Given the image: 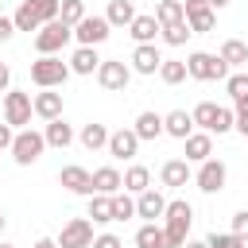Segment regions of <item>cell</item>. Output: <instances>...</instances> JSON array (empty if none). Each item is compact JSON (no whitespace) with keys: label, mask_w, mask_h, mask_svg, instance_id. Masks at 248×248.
<instances>
[{"label":"cell","mask_w":248,"mask_h":248,"mask_svg":"<svg viewBox=\"0 0 248 248\" xmlns=\"http://www.w3.org/2000/svg\"><path fill=\"white\" fill-rule=\"evenodd\" d=\"M190 221H194L190 202H182V198L167 202V209H163V236H167V248H182V244H186Z\"/></svg>","instance_id":"6da1fadb"},{"label":"cell","mask_w":248,"mask_h":248,"mask_svg":"<svg viewBox=\"0 0 248 248\" xmlns=\"http://www.w3.org/2000/svg\"><path fill=\"white\" fill-rule=\"evenodd\" d=\"M186 78H194V81H225L229 78V66L217 54H209V50H194L186 58Z\"/></svg>","instance_id":"7a4b0ae2"},{"label":"cell","mask_w":248,"mask_h":248,"mask_svg":"<svg viewBox=\"0 0 248 248\" xmlns=\"http://www.w3.org/2000/svg\"><path fill=\"white\" fill-rule=\"evenodd\" d=\"M66 78H70V66H66L58 54H46V58L31 62V81H35L39 89H58Z\"/></svg>","instance_id":"3957f363"},{"label":"cell","mask_w":248,"mask_h":248,"mask_svg":"<svg viewBox=\"0 0 248 248\" xmlns=\"http://www.w3.org/2000/svg\"><path fill=\"white\" fill-rule=\"evenodd\" d=\"M70 39H74V27H66L62 19H54V23H43L35 31V50H39V58H46V54H58Z\"/></svg>","instance_id":"277c9868"},{"label":"cell","mask_w":248,"mask_h":248,"mask_svg":"<svg viewBox=\"0 0 248 248\" xmlns=\"http://www.w3.org/2000/svg\"><path fill=\"white\" fill-rule=\"evenodd\" d=\"M12 159L19 163V167H31L43 151H46V140H43V132H35V128H23V132H16V140H12Z\"/></svg>","instance_id":"5b68a950"},{"label":"cell","mask_w":248,"mask_h":248,"mask_svg":"<svg viewBox=\"0 0 248 248\" xmlns=\"http://www.w3.org/2000/svg\"><path fill=\"white\" fill-rule=\"evenodd\" d=\"M31 93H19V89H8L4 93V124L12 128H27L31 124Z\"/></svg>","instance_id":"8992f818"},{"label":"cell","mask_w":248,"mask_h":248,"mask_svg":"<svg viewBox=\"0 0 248 248\" xmlns=\"http://www.w3.org/2000/svg\"><path fill=\"white\" fill-rule=\"evenodd\" d=\"M54 244H58V248H89V244H93V221H89V217L66 221Z\"/></svg>","instance_id":"52a82bcc"},{"label":"cell","mask_w":248,"mask_h":248,"mask_svg":"<svg viewBox=\"0 0 248 248\" xmlns=\"http://www.w3.org/2000/svg\"><path fill=\"white\" fill-rule=\"evenodd\" d=\"M97 81H101V89L120 93V89H128V81H132V70H128L124 62H116V58H101V66H97Z\"/></svg>","instance_id":"ba28073f"},{"label":"cell","mask_w":248,"mask_h":248,"mask_svg":"<svg viewBox=\"0 0 248 248\" xmlns=\"http://www.w3.org/2000/svg\"><path fill=\"white\" fill-rule=\"evenodd\" d=\"M225 178H229V170H225L221 159H205V163H198L194 182H198L202 194H221V190H225Z\"/></svg>","instance_id":"9c48e42d"},{"label":"cell","mask_w":248,"mask_h":248,"mask_svg":"<svg viewBox=\"0 0 248 248\" xmlns=\"http://www.w3.org/2000/svg\"><path fill=\"white\" fill-rule=\"evenodd\" d=\"M108 35H112V27H108L105 16H85V19L74 27V39H78L81 46H97V43H105Z\"/></svg>","instance_id":"30bf717a"},{"label":"cell","mask_w":248,"mask_h":248,"mask_svg":"<svg viewBox=\"0 0 248 248\" xmlns=\"http://www.w3.org/2000/svg\"><path fill=\"white\" fill-rule=\"evenodd\" d=\"M182 12H186V23H190L194 35H205V31H213V23H217V16H213V8H209L205 0H182Z\"/></svg>","instance_id":"8fae6325"},{"label":"cell","mask_w":248,"mask_h":248,"mask_svg":"<svg viewBox=\"0 0 248 248\" xmlns=\"http://www.w3.org/2000/svg\"><path fill=\"white\" fill-rule=\"evenodd\" d=\"M136 151H140V136H136L132 128L108 132V155H112V159H136Z\"/></svg>","instance_id":"7c38bea8"},{"label":"cell","mask_w":248,"mask_h":248,"mask_svg":"<svg viewBox=\"0 0 248 248\" xmlns=\"http://www.w3.org/2000/svg\"><path fill=\"white\" fill-rule=\"evenodd\" d=\"M58 182H62L70 194H85V198H93V174H89L85 167H62V170H58Z\"/></svg>","instance_id":"4fadbf2b"},{"label":"cell","mask_w":248,"mask_h":248,"mask_svg":"<svg viewBox=\"0 0 248 248\" xmlns=\"http://www.w3.org/2000/svg\"><path fill=\"white\" fill-rule=\"evenodd\" d=\"M31 108H35V116H43V120L50 124V120L62 116V93H58V89H43V93L31 97Z\"/></svg>","instance_id":"5bb4252c"},{"label":"cell","mask_w":248,"mask_h":248,"mask_svg":"<svg viewBox=\"0 0 248 248\" xmlns=\"http://www.w3.org/2000/svg\"><path fill=\"white\" fill-rule=\"evenodd\" d=\"M159 66H163V54H159L155 43H143V46L132 50V70L136 74H159Z\"/></svg>","instance_id":"9a60e30c"},{"label":"cell","mask_w":248,"mask_h":248,"mask_svg":"<svg viewBox=\"0 0 248 248\" xmlns=\"http://www.w3.org/2000/svg\"><path fill=\"white\" fill-rule=\"evenodd\" d=\"M182 143H186V163H205L213 155V136L209 132H190Z\"/></svg>","instance_id":"2e32d148"},{"label":"cell","mask_w":248,"mask_h":248,"mask_svg":"<svg viewBox=\"0 0 248 248\" xmlns=\"http://www.w3.org/2000/svg\"><path fill=\"white\" fill-rule=\"evenodd\" d=\"M163 209H167V198H163L159 190H143V194H136V217L159 221V217H163Z\"/></svg>","instance_id":"e0dca14e"},{"label":"cell","mask_w":248,"mask_h":248,"mask_svg":"<svg viewBox=\"0 0 248 248\" xmlns=\"http://www.w3.org/2000/svg\"><path fill=\"white\" fill-rule=\"evenodd\" d=\"M159 178H163V186L178 190V186H186V182H190V163H186V159H167V163H163V170H159Z\"/></svg>","instance_id":"ac0fdd59"},{"label":"cell","mask_w":248,"mask_h":248,"mask_svg":"<svg viewBox=\"0 0 248 248\" xmlns=\"http://www.w3.org/2000/svg\"><path fill=\"white\" fill-rule=\"evenodd\" d=\"M120 186H124V178H120V170L116 167H97L93 170V194H120Z\"/></svg>","instance_id":"d6986e66"},{"label":"cell","mask_w":248,"mask_h":248,"mask_svg":"<svg viewBox=\"0 0 248 248\" xmlns=\"http://www.w3.org/2000/svg\"><path fill=\"white\" fill-rule=\"evenodd\" d=\"M163 132H167V136H174V140H186V136L194 132V120H190V112H186V108H174V112H167V116H163Z\"/></svg>","instance_id":"ffe728a7"},{"label":"cell","mask_w":248,"mask_h":248,"mask_svg":"<svg viewBox=\"0 0 248 248\" xmlns=\"http://www.w3.org/2000/svg\"><path fill=\"white\" fill-rule=\"evenodd\" d=\"M132 132L140 136V143H143V140H159V136H163V116H159V112H140L136 124H132Z\"/></svg>","instance_id":"44dd1931"},{"label":"cell","mask_w":248,"mask_h":248,"mask_svg":"<svg viewBox=\"0 0 248 248\" xmlns=\"http://www.w3.org/2000/svg\"><path fill=\"white\" fill-rule=\"evenodd\" d=\"M128 31H132L136 46H143V43H155V35H159V23H155V16H136V19L128 23Z\"/></svg>","instance_id":"7402d4cb"},{"label":"cell","mask_w":248,"mask_h":248,"mask_svg":"<svg viewBox=\"0 0 248 248\" xmlns=\"http://www.w3.org/2000/svg\"><path fill=\"white\" fill-rule=\"evenodd\" d=\"M43 140H46V147H70V143H74V128L58 116V120H50V124H46Z\"/></svg>","instance_id":"603a6c76"},{"label":"cell","mask_w":248,"mask_h":248,"mask_svg":"<svg viewBox=\"0 0 248 248\" xmlns=\"http://www.w3.org/2000/svg\"><path fill=\"white\" fill-rule=\"evenodd\" d=\"M182 19H186V12H182L178 0H159V8H155V23H159V31H163V27H174V23H182Z\"/></svg>","instance_id":"cb8c5ba5"},{"label":"cell","mask_w":248,"mask_h":248,"mask_svg":"<svg viewBox=\"0 0 248 248\" xmlns=\"http://www.w3.org/2000/svg\"><path fill=\"white\" fill-rule=\"evenodd\" d=\"M217 58H221L225 66H244V62H248V43H244V39H225Z\"/></svg>","instance_id":"d4e9b609"},{"label":"cell","mask_w":248,"mask_h":248,"mask_svg":"<svg viewBox=\"0 0 248 248\" xmlns=\"http://www.w3.org/2000/svg\"><path fill=\"white\" fill-rule=\"evenodd\" d=\"M66 66H70V74H93V70L101 66V58H97V50H93V46H78V50H74V58H70Z\"/></svg>","instance_id":"484cf974"},{"label":"cell","mask_w":248,"mask_h":248,"mask_svg":"<svg viewBox=\"0 0 248 248\" xmlns=\"http://www.w3.org/2000/svg\"><path fill=\"white\" fill-rule=\"evenodd\" d=\"M120 178H124V190H128V194H143V190H151V170H147V167H140V163H136V167H128Z\"/></svg>","instance_id":"4316f807"},{"label":"cell","mask_w":248,"mask_h":248,"mask_svg":"<svg viewBox=\"0 0 248 248\" xmlns=\"http://www.w3.org/2000/svg\"><path fill=\"white\" fill-rule=\"evenodd\" d=\"M136 248H167V236H163V225L147 221L136 229Z\"/></svg>","instance_id":"83f0119b"},{"label":"cell","mask_w":248,"mask_h":248,"mask_svg":"<svg viewBox=\"0 0 248 248\" xmlns=\"http://www.w3.org/2000/svg\"><path fill=\"white\" fill-rule=\"evenodd\" d=\"M105 19H108V27H128V23L136 19L132 0H112V4H108V12H105Z\"/></svg>","instance_id":"f1b7e54d"},{"label":"cell","mask_w":248,"mask_h":248,"mask_svg":"<svg viewBox=\"0 0 248 248\" xmlns=\"http://www.w3.org/2000/svg\"><path fill=\"white\" fill-rule=\"evenodd\" d=\"M217 108H221V105H213V101H202V105L190 112V120H194L202 132H209V136H213V124H217Z\"/></svg>","instance_id":"f546056e"},{"label":"cell","mask_w":248,"mask_h":248,"mask_svg":"<svg viewBox=\"0 0 248 248\" xmlns=\"http://www.w3.org/2000/svg\"><path fill=\"white\" fill-rule=\"evenodd\" d=\"M78 140H81L89 151H97V147H108V128L93 120V124H85V128H81V136H78Z\"/></svg>","instance_id":"4dcf8cb0"},{"label":"cell","mask_w":248,"mask_h":248,"mask_svg":"<svg viewBox=\"0 0 248 248\" xmlns=\"http://www.w3.org/2000/svg\"><path fill=\"white\" fill-rule=\"evenodd\" d=\"M58 19L66 27H78L85 19V0H58Z\"/></svg>","instance_id":"1f68e13d"},{"label":"cell","mask_w":248,"mask_h":248,"mask_svg":"<svg viewBox=\"0 0 248 248\" xmlns=\"http://www.w3.org/2000/svg\"><path fill=\"white\" fill-rule=\"evenodd\" d=\"M89 217H93L97 225H108V221H112V198H108V194H93V198H89Z\"/></svg>","instance_id":"d6a6232c"},{"label":"cell","mask_w":248,"mask_h":248,"mask_svg":"<svg viewBox=\"0 0 248 248\" xmlns=\"http://www.w3.org/2000/svg\"><path fill=\"white\" fill-rule=\"evenodd\" d=\"M159 78H163L167 85H178V81H186V62H178V58H163V66H159Z\"/></svg>","instance_id":"836d02e7"},{"label":"cell","mask_w":248,"mask_h":248,"mask_svg":"<svg viewBox=\"0 0 248 248\" xmlns=\"http://www.w3.org/2000/svg\"><path fill=\"white\" fill-rule=\"evenodd\" d=\"M225 89H229L232 105L248 101V74H229V78H225Z\"/></svg>","instance_id":"e575fe53"},{"label":"cell","mask_w":248,"mask_h":248,"mask_svg":"<svg viewBox=\"0 0 248 248\" xmlns=\"http://www.w3.org/2000/svg\"><path fill=\"white\" fill-rule=\"evenodd\" d=\"M159 35H163V43H167V46H182V43H186L194 31H190V23L182 19V23H174V27H163Z\"/></svg>","instance_id":"d590c367"},{"label":"cell","mask_w":248,"mask_h":248,"mask_svg":"<svg viewBox=\"0 0 248 248\" xmlns=\"http://www.w3.org/2000/svg\"><path fill=\"white\" fill-rule=\"evenodd\" d=\"M136 217V202L128 194H112V221H128Z\"/></svg>","instance_id":"8d00e7d4"},{"label":"cell","mask_w":248,"mask_h":248,"mask_svg":"<svg viewBox=\"0 0 248 248\" xmlns=\"http://www.w3.org/2000/svg\"><path fill=\"white\" fill-rule=\"evenodd\" d=\"M205 248H244V240H240V236H232V232H209Z\"/></svg>","instance_id":"74e56055"},{"label":"cell","mask_w":248,"mask_h":248,"mask_svg":"<svg viewBox=\"0 0 248 248\" xmlns=\"http://www.w3.org/2000/svg\"><path fill=\"white\" fill-rule=\"evenodd\" d=\"M232 236H240L248 244V209H236L232 213Z\"/></svg>","instance_id":"f35d334b"},{"label":"cell","mask_w":248,"mask_h":248,"mask_svg":"<svg viewBox=\"0 0 248 248\" xmlns=\"http://www.w3.org/2000/svg\"><path fill=\"white\" fill-rule=\"evenodd\" d=\"M232 128H236L240 136H248V101H240V105L232 108Z\"/></svg>","instance_id":"ab89813d"},{"label":"cell","mask_w":248,"mask_h":248,"mask_svg":"<svg viewBox=\"0 0 248 248\" xmlns=\"http://www.w3.org/2000/svg\"><path fill=\"white\" fill-rule=\"evenodd\" d=\"M213 132H217V136L232 132V108H217V124H213Z\"/></svg>","instance_id":"60d3db41"},{"label":"cell","mask_w":248,"mask_h":248,"mask_svg":"<svg viewBox=\"0 0 248 248\" xmlns=\"http://www.w3.org/2000/svg\"><path fill=\"white\" fill-rule=\"evenodd\" d=\"M89 248H124V244H120V236H116V232H101V236H93V244H89Z\"/></svg>","instance_id":"b9f144b4"},{"label":"cell","mask_w":248,"mask_h":248,"mask_svg":"<svg viewBox=\"0 0 248 248\" xmlns=\"http://www.w3.org/2000/svg\"><path fill=\"white\" fill-rule=\"evenodd\" d=\"M12 35H16V23H12L8 16H0V43H8Z\"/></svg>","instance_id":"7bdbcfd3"},{"label":"cell","mask_w":248,"mask_h":248,"mask_svg":"<svg viewBox=\"0 0 248 248\" xmlns=\"http://www.w3.org/2000/svg\"><path fill=\"white\" fill-rule=\"evenodd\" d=\"M12 140H16L12 124H0V151H4V147H12Z\"/></svg>","instance_id":"ee69618b"},{"label":"cell","mask_w":248,"mask_h":248,"mask_svg":"<svg viewBox=\"0 0 248 248\" xmlns=\"http://www.w3.org/2000/svg\"><path fill=\"white\" fill-rule=\"evenodd\" d=\"M8 85H12V70L8 62H0V93H8Z\"/></svg>","instance_id":"f6af8a7d"},{"label":"cell","mask_w":248,"mask_h":248,"mask_svg":"<svg viewBox=\"0 0 248 248\" xmlns=\"http://www.w3.org/2000/svg\"><path fill=\"white\" fill-rule=\"evenodd\" d=\"M35 248H58V244H54L50 236H39V240H35Z\"/></svg>","instance_id":"bcb514c9"},{"label":"cell","mask_w":248,"mask_h":248,"mask_svg":"<svg viewBox=\"0 0 248 248\" xmlns=\"http://www.w3.org/2000/svg\"><path fill=\"white\" fill-rule=\"evenodd\" d=\"M205 4H209V8H213V12H217V8H225V4H229V0H205Z\"/></svg>","instance_id":"7dc6e473"},{"label":"cell","mask_w":248,"mask_h":248,"mask_svg":"<svg viewBox=\"0 0 248 248\" xmlns=\"http://www.w3.org/2000/svg\"><path fill=\"white\" fill-rule=\"evenodd\" d=\"M182 248H205V240H186Z\"/></svg>","instance_id":"c3c4849f"},{"label":"cell","mask_w":248,"mask_h":248,"mask_svg":"<svg viewBox=\"0 0 248 248\" xmlns=\"http://www.w3.org/2000/svg\"><path fill=\"white\" fill-rule=\"evenodd\" d=\"M4 225H8V217H4V213H0V232H4Z\"/></svg>","instance_id":"681fc988"},{"label":"cell","mask_w":248,"mask_h":248,"mask_svg":"<svg viewBox=\"0 0 248 248\" xmlns=\"http://www.w3.org/2000/svg\"><path fill=\"white\" fill-rule=\"evenodd\" d=\"M0 248H16V244H4V240H0Z\"/></svg>","instance_id":"f907efd6"},{"label":"cell","mask_w":248,"mask_h":248,"mask_svg":"<svg viewBox=\"0 0 248 248\" xmlns=\"http://www.w3.org/2000/svg\"><path fill=\"white\" fill-rule=\"evenodd\" d=\"M0 8H4V0H0ZM0 16H4V12H0Z\"/></svg>","instance_id":"816d5d0a"},{"label":"cell","mask_w":248,"mask_h":248,"mask_svg":"<svg viewBox=\"0 0 248 248\" xmlns=\"http://www.w3.org/2000/svg\"><path fill=\"white\" fill-rule=\"evenodd\" d=\"M244 43H248V39H244Z\"/></svg>","instance_id":"f5cc1de1"},{"label":"cell","mask_w":248,"mask_h":248,"mask_svg":"<svg viewBox=\"0 0 248 248\" xmlns=\"http://www.w3.org/2000/svg\"><path fill=\"white\" fill-rule=\"evenodd\" d=\"M178 4H182V0H178Z\"/></svg>","instance_id":"db71d44e"}]
</instances>
